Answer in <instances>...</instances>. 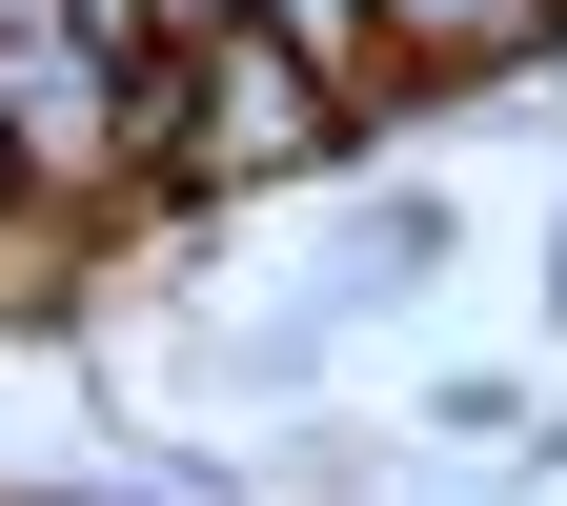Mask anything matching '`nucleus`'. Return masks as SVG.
Returning a JSON list of instances; mask_svg holds the SVG:
<instances>
[{
	"mask_svg": "<svg viewBox=\"0 0 567 506\" xmlns=\"http://www.w3.org/2000/svg\"><path fill=\"white\" fill-rule=\"evenodd\" d=\"M365 122H344L284 41H203V61H142V183L163 203H264V183H344Z\"/></svg>",
	"mask_w": 567,
	"mask_h": 506,
	"instance_id": "f257e3e1",
	"label": "nucleus"
},
{
	"mask_svg": "<svg viewBox=\"0 0 567 506\" xmlns=\"http://www.w3.org/2000/svg\"><path fill=\"white\" fill-rule=\"evenodd\" d=\"M547 41H567V0H385V102H507L547 82Z\"/></svg>",
	"mask_w": 567,
	"mask_h": 506,
	"instance_id": "f03ea898",
	"label": "nucleus"
},
{
	"mask_svg": "<svg viewBox=\"0 0 567 506\" xmlns=\"http://www.w3.org/2000/svg\"><path fill=\"white\" fill-rule=\"evenodd\" d=\"M244 41H284V61H305V82L365 122V142L405 122V102H385V0H244Z\"/></svg>",
	"mask_w": 567,
	"mask_h": 506,
	"instance_id": "7ed1b4c3",
	"label": "nucleus"
},
{
	"mask_svg": "<svg viewBox=\"0 0 567 506\" xmlns=\"http://www.w3.org/2000/svg\"><path fill=\"white\" fill-rule=\"evenodd\" d=\"M344 264H365V283H425V264H446V203H425V183H385V203H365V244H344Z\"/></svg>",
	"mask_w": 567,
	"mask_h": 506,
	"instance_id": "20e7f679",
	"label": "nucleus"
},
{
	"mask_svg": "<svg viewBox=\"0 0 567 506\" xmlns=\"http://www.w3.org/2000/svg\"><path fill=\"white\" fill-rule=\"evenodd\" d=\"M21 224H41V203H21V163H0V244H21Z\"/></svg>",
	"mask_w": 567,
	"mask_h": 506,
	"instance_id": "39448f33",
	"label": "nucleus"
},
{
	"mask_svg": "<svg viewBox=\"0 0 567 506\" xmlns=\"http://www.w3.org/2000/svg\"><path fill=\"white\" fill-rule=\"evenodd\" d=\"M547 324H567V224H547Z\"/></svg>",
	"mask_w": 567,
	"mask_h": 506,
	"instance_id": "423d86ee",
	"label": "nucleus"
},
{
	"mask_svg": "<svg viewBox=\"0 0 567 506\" xmlns=\"http://www.w3.org/2000/svg\"><path fill=\"white\" fill-rule=\"evenodd\" d=\"M547 82H567V41H547Z\"/></svg>",
	"mask_w": 567,
	"mask_h": 506,
	"instance_id": "0eeeda50",
	"label": "nucleus"
}]
</instances>
